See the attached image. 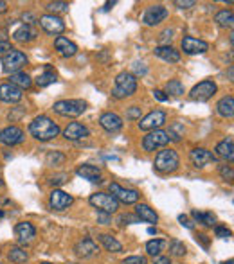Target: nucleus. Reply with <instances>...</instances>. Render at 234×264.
Instances as JSON below:
<instances>
[{
  "mask_svg": "<svg viewBox=\"0 0 234 264\" xmlns=\"http://www.w3.org/2000/svg\"><path fill=\"white\" fill-rule=\"evenodd\" d=\"M218 171H220V176L224 180H227V182H232V178H234V169H232V166H227V164H222L220 167H218Z\"/></svg>",
  "mask_w": 234,
  "mask_h": 264,
  "instance_id": "41",
  "label": "nucleus"
},
{
  "mask_svg": "<svg viewBox=\"0 0 234 264\" xmlns=\"http://www.w3.org/2000/svg\"><path fill=\"white\" fill-rule=\"evenodd\" d=\"M188 254V248L182 241L178 239H173L170 243V257H184Z\"/></svg>",
  "mask_w": 234,
  "mask_h": 264,
  "instance_id": "38",
  "label": "nucleus"
},
{
  "mask_svg": "<svg viewBox=\"0 0 234 264\" xmlns=\"http://www.w3.org/2000/svg\"><path fill=\"white\" fill-rule=\"evenodd\" d=\"M189 160H191V164H193L196 169H202V167L216 162V157H214V153L209 151V149H206V148H194L189 151Z\"/></svg>",
  "mask_w": 234,
  "mask_h": 264,
  "instance_id": "16",
  "label": "nucleus"
},
{
  "mask_svg": "<svg viewBox=\"0 0 234 264\" xmlns=\"http://www.w3.org/2000/svg\"><path fill=\"white\" fill-rule=\"evenodd\" d=\"M191 218H193L196 223L204 225V227H214L216 225V216L212 212H198L193 211L191 212Z\"/></svg>",
  "mask_w": 234,
  "mask_h": 264,
  "instance_id": "32",
  "label": "nucleus"
},
{
  "mask_svg": "<svg viewBox=\"0 0 234 264\" xmlns=\"http://www.w3.org/2000/svg\"><path fill=\"white\" fill-rule=\"evenodd\" d=\"M67 180H68V175H65V173H60V175L52 176L49 182H50V185H62V184H65Z\"/></svg>",
  "mask_w": 234,
  "mask_h": 264,
  "instance_id": "47",
  "label": "nucleus"
},
{
  "mask_svg": "<svg viewBox=\"0 0 234 264\" xmlns=\"http://www.w3.org/2000/svg\"><path fill=\"white\" fill-rule=\"evenodd\" d=\"M184 131L186 130H184V124H182V122H173V124L170 126V131H166L168 139L178 142V140H182V137H184Z\"/></svg>",
  "mask_w": 234,
  "mask_h": 264,
  "instance_id": "37",
  "label": "nucleus"
},
{
  "mask_svg": "<svg viewBox=\"0 0 234 264\" xmlns=\"http://www.w3.org/2000/svg\"><path fill=\"white\" fill-rule=\"evenodd\" d=\"M216 90H218V86H216L214 81L204 79L191 88V92H189V99H191V101H196V103H206V101H209V99L216 94Z\"/></svg>",
  "mask_w": 234,
  "mask_h": 264,
  "instance_id": "6",
  "label": "nucleus"
},
{
  "mask_svg": "<svg viewBox=\"0 0 234 264\" xmlns=\"http://www.w3.org/2000/svg\"><path fill=\"white\" fill-rule=\"evenodd\" d=\"M214 22L218 23L220 27H232L234 25V13H232V9H222V11H218L214 16Z\"/></svg>",
  "mask_w": 234,
  "mask_h": 264,
  "instance_id": "31",
  "label": "nucleus"
},
{
  "mask_svg": "<svg viewBox=\"0 0 234 264\" xmlns=\"http://www.w3.org/2000/svg\"><path fill=\"white\" fill-rule=\"evenodd\" d=\"M40 264H50V263H40Z\"/></svg>",
  "mask_w": 234,
  "mask_h": 264,
  "instance_id": "60",
  "label": "nucleus"
},
{
  "mask_svg": "<svg viewBox=\"0 0 234 264\" xmlns=\"http://www.w3.org/2000/svg\"><path fill=\"white\" fill-rule=\"evenodd\" d=\"M166 18H168V9L162 4H153L144 11L142 23L148 27H153V25H158L160 22H164Z\"/></svg>",
  "mask_w": 234,
  "mask_h": 264,
  "instance_id": "11",
  "label": "nucleus"
},
{
  "mask_svg": "<svg viewBox=\"0 0 234 264\" xmlns=\"http://www.w3.org/2000/svg\"><path fill=\"white\" fill-rule=\"evenodd\" d=\"M153 54L168 63H178L180 61V52L176 49H173L171 45H158V47H155Z\"/></svg>",
  "mask_w": 234,
  "mask_h": 264,
  "instance_id": "26",
  "label": "nucleus"
},
{
  "mask_svg": "<svg viewBox=\"0 0 234 264\" xmlns=\"http://www.w3.org/2000/svg\"><path fill=\"white\" fill-rule=\"evenodd\" d=\"M0 218H4V212H2V211H0Z\"/></svg>",
  "mask_w": 234,
  "mask_h": 264,
  "instance_id": "59",
  "label": "nucleus"
},
{
  "mask_svg": "<svg viewBox=\"0 0 234 264\" xmlns=\"http://www.w3.org/2000/svg\"><path fill=\"white\" fill-rule=\"evenodd\" d=\"M153 264H171V257H168V256L153 257Z\"/></svg>",
  "mask_w": 234,
  "mask_h": 264,
  "instance_id": "52",
  "label": "nucleus"
},
{
  "mask_svg": "<svg viewBox=\"0 0 234 264\" xmlns=\"http://www.w3.org/2000/svg\"><path fill=\"white\" fill-rule=\"evenodd\" d=\"M214 151H216L214 157H220L222 160H227L230 164L232 158H234V140H232V137H227V139H224L222 142L216 144Z\"/></svg>",
  "mask_w": 234,
  "mask_h": 264,
  "instance_id": "24",
  "label": "nucleus"
},
{
  "mask_svg": "<svg viewBox=\"0 0 234 264\" xmlns=\"http://www.w3.org/2000/svg\"><path fill=\"white\" fill-rule=\"evenodd\" d=\"M24 97L22 90L13 86L11 83H4L0 85V101L2 103H8V104H14V103H20Z\"/></svg>",
  "mask_w": 234,
  "mask_h": 264,
  "instance_id": "19",
  "label": "nucleus"
},
{
  "mask_svg": "<svg viewBox=\"0 0 234 264\" xmlns=\"http://www.w3.org/2000/svg\"><path fill=\"white\" fill-rule=\"evenodd\" d=\"M153 97L157 99V101H160V103H166V101H170V97L164 94V90H153Z\"/></svg>",
  "mask_w": 234,
  "mask_h": 264,
  "instance_id": "51",
  "label": "nucleus"
},
{
  "mask_svg": "<svg viewBox=\"0 0 234 264\" xmlns=\"http://www.w3.org/2000/svg\"><path fill=\"white\" fill-rule=\"evenodd\" d=\"M13 38L16 41H20V43H26V41H32L36 38V31L32 29L31 25H20L16 29V31L13 32Z\"/></svg>",
  "mask_w": 234,
  "mask_h": 264,
  "instance_id": "30",
  "label": "nucleus"
},
{
  "mask_svg": "<svg viewBox=\"0 0 234 264\" xmlns=\"http://www.w3.org/2000/svg\"><path fill=\"white\" fill-rule=\"evenodd\" d=\"M54 83H56V74H54L50 68H47L44 74H40V76L36 77V85L40 86V88H45V86L54 85Z\"/></svg>",
  "mask_w": 234,
  "mask_h": 264,
  "instance_id": "36",
  "label": "nucleus"
},
{
  "mask_svg": "<svg viewBox=\"0 0 234 264\" xmlns=\"http://www.w3.org/2000/svg\"><path fill=\"white\" fill-rule=\"evenodd\" d=\"M8 259L14 264H24V263H27V259H29V254L20 247H11L8 252Z\"/></svg>",
  "mask_w": 234,
  "mask_h": 264,
  "instance_id": "33",
  "label": "nucleus"
},
{
  "mask_svg": "<svg viewBox=\"0 0 234 264\" xmlns=\"http://www.w3.org/2000/svg\"><path fill=\"white\" fill-rule=\"evenodd\" d=\"M88 203L94 207V209H98V212H104V214H108V216L116 214V212L119 211V202H117L112 194H108V193L90 194Z\"/></svg>",
  "mask_w": 234,
  "mask_h": 264,
  "instance_id": "5",
  "label": "nucleus"
},
{
  "mask_svg": "<svg viewBox=\"0 0 234 264\" xmlns=\"http://www.w3.org/2000/svg\"><path fill=\"white\" fill-rule=\"evenodd\" d=\"M74 254L80 259H92L99 254V247L92 238H83L74 245Z\"/></svg>",
  "mask_w": 234,
  "mask_h": 264,
  "instance_id": "14",
  "label": "nucleus"
},
{
  "mask_svg": "<svg viewBox=\"0 0 234 264\" xmlns=\"http://www.w3.org/2000/svg\"><path fill=\"white\" fill-rule=\"evenodd\" d=\"M99 124L108 133H116V131H119L122 128V119L114 112H104L103 115L99 117Z\"/></svg>",
  "mask_w": 234,
  "mask_h": 264,
  "instance_id": "20",
  "label": "nucleus"
},
{
  "mask_svg": "<svg viewBox=\"0 0 234 264\" xmlns=\"http://www.w3.org/2000/svg\"><path fill=\"white\" fill-rule=\"evenodd\" d=\"M134 68H135V74H134L135 77L139 76V74H140V76H144V74L148 72V68L144 67V63H140V61H135L134 63Z\"/></svg>",
  "mask_w": 234,
  "mask_h": 264,
  "instance_id": "49",
  "label": "nucleus"
},
{
  "mask_svg": "<svg viewBox=\"0 0 234 264\" xmlns=\"http://www.w3.org/2000/svg\"><path fill=\"white\" fill-rule=\"evenodd\" d=\"M168 243L164 241V239H152V241L146 243V254L152 257H157V256H162V252H164V248H166Z\"/></svg>",
  "mask_w": 234,
  "mask_h": 264,
  "instance_id": "34",
  "label": "nucleus"
},
{
  "mask_svg": "<svg viewBox=\"0 0 234 264\" xmlns=\"http://www.w3.org/2000/svg\"><path fill=\"white\" fill-rule=\"evenodd\" d=\"M216 112L224 119H232L234 115V95H225L216 104Z\"/></svg>",
  "mask_w": 234,
  "mask_h": 264,
  "instance_id": "27",
  "label": "nucleus"
},
{
  "mask_svg": "<svg viewBox=\"0 0 234 264\" xmlns=\"http://www.w3.org/2000/svg\"><path fill=\"white\" fill-rule=\"evenodd\" d=\"M24 140H26V133L18 126H8L4 130H0V142L4 146H16Z\"/></svg>",
  "mask_w": 234,
  "mask_h": 264,
  "instance_id": "17",
  "label": "nucleus"
},
{
  "mask_svg": "<svg viewBox=\"0 0 234 264\" xmlns=\"http://www.w3.org/2000/svg\"><path fill=\"white\" fill-rule=\"evenodd\" d=\"M166 112L164 110H153L146 117H142L139 122V128L142 131H153V130H160L162 126L166 124Z\"/></svg>",
  "mask_w": 234,
  "mask_h": 264,
  "instance_id": "9",
  "label": "nucleus"
},
{
  "mask_svg": "<svg viewBox=\"0 0 234 264\" xmlns=\"http://www.w3.org/2000/svg\"><path fill=\"white\" fill-rule=\"evenodd\" d=\"M108 189H110V194L119 202V205L121 203L122 205H135L140 198L139 191H135V189H124L119 184H116V182H112V184L108 185Z\"/></svg>",
  "mask_w": 234,
  "mask_h": 264,
  "instance_id": "7",
  "label": "nucleus"
},
{
  "mask_svg": "<svg viewBox=\"0 0 234 264\" xmlns=\"http://www.w3.org/2000/svg\"><path fill=\"white\" fill-rule=\"evenodd\" d=\"M121 264H148V261L142 256H130L126 257V259H122Z\"/></svg>",
  "mask_w": 234,
  "mask_h": 264,
  "instance_id": "44",
  "label": "nucleus"
},
{
  "mask_svg": "<svg viewBox=\"0 0 234 264\" xmlns=\"http://www.w3.org/2000/svg\"><path fill=\"white\" fill-rule=\"evenodd\" d=\"M98 221L101 225H110V221H112V218L108 214H104V212H98Z\"/></svg>",
  "mask_w": 234,
  "mask_h": 264,
  "instance_id": "53",
  "label": "nucleus"
},
{
  "mask_svg": "<svg viewBox=\"0 0 234 264\" xmlns=\"http://www.w3.org/2000/svg\"><path fill=\"white\" fill-rule=\"evenodd\" d=\"M54 47H56L58 54L63 56V58H72V56L78 52V45L74 43V41L68 40V38H65V36H58V38L54 40Z\"/></svg>",
  "mask_w": 234,
  "mask_h": 264,
  "instance_id": "23",
  "label": "nucleus"
},
{
  "mask_svg": "<svg viewBox=\"0 0 234 264\" xmlns=\"http://www.w3.org/2000/svg\"><path fill=\"white\" fill-rule=\"evenodd\" d=\"M164 94L170 97V95H173V97H180V95H184V85L180 83L178 79H171L166 83V88H164Z\"/></svg>",
  "mask_w": 234,
  "mask_h": 264,
  "instance_id": "35",
  "label": "nucleus"
},
{
  "mask_svg": "<svg viewBox=\"0 0 234 264\" xmlns=\"http://www.w3.org/2000/svg\"><path fill=\"white\" fill-rule=\"evenodd\" d=\"M88 135H90V130L85 124H81V122H70V124L63 130V137L67 140H72V142L86 139Z\"/></svg>",
  "mask_w": 234,
  "mask_h": 264,
  "instance_id": "18",
  "label": "nucleus"
},
{
  "mask_svg": "<svg viewBox=\"0 0 234 264\" xmlns=\"http://www.w3.org/2000/svg\"><path fill=\"white\" fill-rule=\"evenodd\" d=\"M60 126L47 115H38L32 119V122L29 124V133L40 142H49V140L56 139L60 135Z\"/></svg>",
  "mask_w": 234,
  "mask_h": 264,
  "instance_id": "1",
  "label": "nucleus"
},
{
  "mask_svg": "<svg viewBox=\"0 0 234 264\" xmlns=\"http://www.w3.org/2000/svg\"><path fill=\"white\" fill-rule=\"evenodd\" d=\"M180 166V158H178V153L175 149L166 148L158 151V155L155 157V171H158L160 175H170V173H175Z\"/></svg>",
  "mask_w": 234,
  "mask_h": 264,
  "instance_id": "3",
  "label": "nucleus"
},
{
  "mask_svg": "<svg viewBox=\"0 0 234 264\" xmlns=\"http://www.w3.org/2000/svg\"><path fill=\"white\" fill-rule=\"evenodd\" d=\"M214 234H216V238H220V239L230 238V230L227 229V227H220V225H214Z\"/></svg>",
  "mask_w": 234,
  "mask_h": 264,
  "instance_id": "45",
  "label": "nucleus"
},
{
  "mask_svg": "<svg viewBox=\"0 0 234 264\" xmlns=\"http://www.w3.org/2000/svg\"><path fill=\"white\" fill-rule=\"evenodd\" d=\"M76 175L81 178L88 180L92 184H101L103 182V175H101V169L98 166H88V164H83L76 169Z\"/></svg>",
  "mask_w": 234,
  "mask_h": 264,
  "instance_id": "21",
  "label": "nucleus"
},
{
  "mask_svg": "<svg viewBox=\"0 0 234 264\" xmlns=\"http://www.w3.org/2000/svg\"><path fill=\"white\" fill-rule=\"evenodd\" d=\"M9 83L24 92V90L31 88L32 79L29 74H26V72H16V74H11V76H9Z\"/></svg>",
  "mask_w": 234,
  "mask_h": 264,
  "instance_id": "29",
  "label": "nucleus"
},
{
  "mask_svg": "<svg viewBox=\"0 0 234 264\" xmlns=\"http://www.w3.org/2000/svg\"><path fill=\"white\" fill-rule=\"evenodd\" d=\"M170 142L168 139V133L164 130H153L148 131L142 139V149L144 151H155L157 148H162Z\"/></svg>",
  "mask_w": 234,
  "mask_h": 264,
  "instance_id": "10",
  "label": "nucleus"
},
{
  "mask_svg": "<svg viewBox=\"0 0 234 264\" xmlns=\"http://www.w3.org/2000/svg\"><path fill=\"white\" fill-rule=\"evenodd\" d=\"M98 239L104 247V250L110 252V254H119V252H122V245L114 236H110V234H99Z\"/></svg>",
  "mask_w": 234,
  "mask_h": 264,
  "instance_id": "28",
  "label": "nucleus"
},
{
  "mask_svg": "<svg viewBox=\"0 0 234 264\" xmlns=\"http://www.w3.org/2000/svg\"><path fill=\"white\" fill-rule=\"evenodd\" d=\"M117 223L119 225H135V223H140V221L135 214H121L119 218H117Z\"/></svg>",
  "mask_w": 234,
  "mask_h": 264,
  "instance_id": "42",
  "label": "nucleus"
},
{
  "mask_svg": "<svg viewBox=\"0 0 234 264\" xmlns=\"http://www.w3.org/2000/svg\"><path fill=\"white\" fill-rule=\"evenodd\" d=\"M52 110L62 117H80L85 113L86 103L83 99H62L54 103Z\"/></svg>",
  "mask_w": 234,
  "mask_h": 264,
  "instance_id": "4",
  "label": "nucleus"
},
{
  "mask_svg": "<svg viewBox=\"0 0 234 264\" xmlns=\"http://www.w3.org/2000/svg\"><path fill=\"white\" fill-rule=\"evenodd\" d=\"M112 5H116V2H106V4H104V11H108V9H110V7H112Z\"/></svg>",
  "mask_w": 234,
  "mask_h": 264,
  "instance_id": "56",
  "label": "nucleus"
},
{
  "mask_svg": "<svg viewBox=\"0 0 234 264\" xmlns=\"http://www.w3.org/2000/svg\"><path fill=\"white\" fill-rule=\"evenodd\" d=\"M137 92V77L132 74V72H121L117 74L116 77V85L112 90V97L114 99H126L132 97V95Z\"/></svg>",
  "mask_w": 234,
  "mask_h": 264,
  "instance_id": "2",
  "label": "nucleus"
},
{
  "mask_svg": "<svg viewBox=\"0 0 234 264\" xmlns=\"http://www.w3.org/2000/svg\"><path fill=\"white\" fill-rule=\"evenodd\" d=\"M38 23H40L42 29H44L47 34L58 36V34H62V32L65 31V22H63L58 14H49V13L44 14V16H40Z\"/></svg>",
  "mask_w": 234,
  "mask_h": 264,
  "instance_id": "12",
  "label": "nucleus"
},
{
  "mask_svg": "<svg viewBox=\"0 0 234 264\" xmlns=\"http://www.w3.org/2000/svg\"><path fill=\"white\" fill-rule=\"evenodd\" d=\"M180 45H182V50H184L188 56H196V54H204L209 50V43H207L206 40L194 38V36H184Z\"/></svg>",
  "mask_w": 234,
  "mask_h": 264,
  "instance_id": "15",
  "label": "nucleus"
},
{
  "mask_svg": "<svg viewBox=\"0 0 234 264\" xmlns=\"http://www.w3.org/2000/svg\"><path fill=\"white\" fill-rule=\"evenodd\" d=\"M47 11H49V14L67 13L68 4H67V2H49V4H47Z\"/></svg>",
  "mask_w": 234,
  "mask_h": 264,
  "instance_id": "40",
  "label": "nucleus"
},
{
  "mask_svg": "<svg viewBox=\"0 0 234 264\" xmlns=\"http://www.w3.org/2000/svg\"><path fill=\"white\" fill-rule=\"evenodd\" d=\"M222 264H234V261L232 259H227V261H224Z\"/></svg>",
  "mask_w": 234,
  "mask_h": 264,
  "instance_id": "57",
  "label": "nucleus"
},
{
  "mask_svg": "<svg viewBox=\"0 0 234 264\" xmlns=\"http://www.w3.org/2000/svg\"><path fill=\"white\" fill-rule=\"evenodd\" d=\"M4 187V182H2V178H0V189Z\"/></svg>",
  "mask_w": 234,
  "mask_h": 264,
  "instance_id": "58",
  "label": "nucleus"
},
{
  "mask_svg": "<svg viewBox=\"0 0 234 264\" xmlns=\"http://www.w3.org/2000/svg\"><path fill=\"white\" fill-rule=\"evenodd\" d=\"M6 11H8V4H6L4 0H0V14L6 13Z\"/></svg>",
  "mask_w": 234,
  "mask_h": 264,
  "instance_id": "55",
  "label": "nucleus"
},
{
  "mask_svg": "<svg viewBox=\"0 0 234 264\" xmlns=\"http://www.w3.org/2000/svg\"><path fill=\"white\" fill-rule=\"evenodd\" d=\"M13 50V47H11V43L9 41H6V40H0V58L4 59L6 56H8L9 52Z\"/></svg>",
  "mask_w": 234,
  "mask_h": 264,
  "instance_id": "46",
  "label": "nucleus"
},
{
  "mask_svg": "<svg viewBox=\"0 0 234 264\" xmlns=\"http://www.w3.org/2000/svg\"><path fill=\"white\" fill-rule=\"evenodd\" d=\"M27 65V56L22 50H11V52L2 59V68H4L6 74H16V72H22V68Z\"/></svg>",
  "mask_w": 234,
  "mask_h": 264,
  "instance_id": "8",
  "label": "nucleus"
},
{
  "mask_svg": "<svg viewBox=\"0 0 234 264\" xmlns=\"http://www.w3.org/2000/svg\"><path fill=\"white\" fill-rule=\"evenodd\" d=\"M135 216L139 218V221H144V223H150V225L158 223V214L155 212V209H152L146 203H137L135 205Z\"/></svg>",
  "mask_w": 234,
  "mask_h": 264,
  "instance_id": "22",
  "label": "nucleus"
},
{
  "mask_svg": "<svg viewBox=\"0 0 234 264\" xmlns=\"http://www.w3.org/2000/svg\"><path fill=\"white\" fill-rule=\"evenodd\" d=\"M173 4H175L176 7H180V9H189V7H194V5H196V2H194V0H175Z\"/></svg>",
  "mask_w": 234,
  "mask_h": 264,
  "instance_id": "48",
  "label": "nucleus"
},
{
  "mask_svg": "<svg viewBox=\"0 0 234 264\" xmlns=\"http://www.w3.org/2000/svg\"><path fill=\"white\" fill-rule=\"evenodd\" d=\"M65 155L62 151H49L45 157V164L47 166H63L65 164Z\"/></svg>",
  "mask_w": 234,
  "mask_h": 264,
  "instance_id": "39",
  "label": "nucleus"
},
{
  "mask_svg": "<svg viewBox=\"0 0 234 264\" xmlns=\"http://www.w3.org/2000/svg\"><path fill=\"white\" fill-rule=\"evenodd\" d=\"M72 202H74V198L68 193H65V191H62V189H54L52 193L49 194V207L52 211H67L68 207L72 205Z\"/></svg>",
  "mask_w": 234,
  "mask_h": 264,
  "instance_id": "13",
  "label": "nucleus"
},
{
  "mask_svg": "<svg viewBox=\"0 0 234 264\" xmlns=\"http://www.w3.org/2000/svg\"><path fill=\"white\" fill-rule=\"evenodd\" d=\"M196 241L202 245L204 248H209V238H207L206 234H198L196 236Z\"/></svg>",
  "mask_w": 234,
  "mask_h": 264,
  "instance_id": "54",
  "label": "nucleus"
},
{
  "mask_svg": "<svg viewBox=\"0 0 234 264\" xmlns=\"http://www.w3.org/2000/svg\"><path fill=\"white\" fill-rule=\"evenodd\" d=\"M14 232H16V238L22 243H31L36 238V229L34 225L29 223V221H20V223L14 227Z\"/></svg>",
  "mask_w": 234,
  "mask_h": 264,
  "instance_id": "25",
  "label": "nucleus"
},
{
  "mask_svg": "<svg viewBox=\"0 0 234 264\" xmlns=\"http://www.w3.org/2000/svg\"><path fill=\"white\" fill-rule=\"evenodd\" d=\"M140 115H142V112H140L139 106H130L126 110V119L128 121H140Z\"/></svg>",
  "mask_w": 234,
  "mask_h": 264,
  "instance_id": "43",
  "label": "nucleus"
},
{
  "mask_svg": "<svg viewBox=\"0 0 234 264\" xmlns=\"http://www.w3.org/2000/svg\"><path fill=\"white\" fill-rule=\"evenodd\" d=\"M178 221L182 223V227H186V229H189V230H193V227H194L193 221L189 220V218H188L186 214H180V216H178Z\"/></svg>",
  "mask_w": 234,
  "mask_h": 264,
  "instance_id": "50",
  "label": "nucleus"
}]
</instances>
